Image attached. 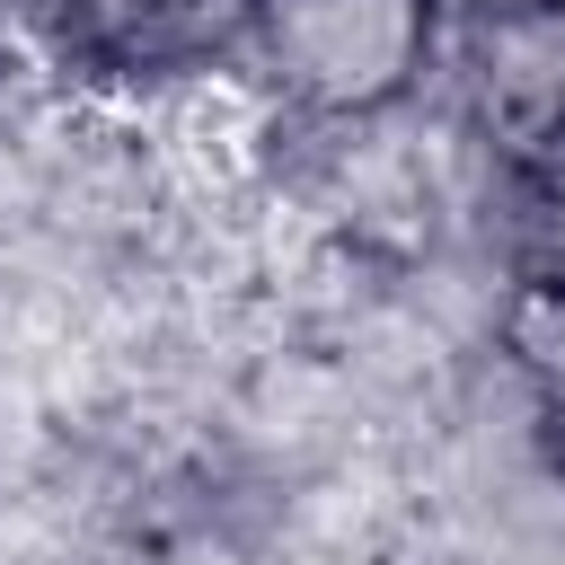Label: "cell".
<instances>
[{
    "instance_id": "obj_1",
    "label": "cell",
    "mask_w": 565,
    "mask_h": 565,
    "mask_svg": "<svg viewBox=\"0 0 565 565\" xmlns=\"http://www.w3.org/2000/svg\"><path fill=\"white\" fill-rule=\"evenodd\" d=\"M441 0H256L238 71L300 124H380L441 71Z\"/></svg>"
},
{
    "instance_id": "obj_2",
    "label": "cell",
    "mask_w": 565,
    "mask_h": 565,
    "mask_svg": "<svg viewBox=\"0 0 565 565\" xmlns=\"http://www.w3.org/2000/svg\"><path fill=\"white\" fill-rule=\"evenodd\" d=\"M441 79L477 150H494L521 177H565V0L450 18Z\"/></svg>"
},
{
    "instance_id": "obj_3",
    "label": "cell",
    "mask_w": 565,
    "mask_h": 565,
    "mask_svg": "<svg viewBox=\"0 0 565 565\" xmlns=\"http://www.w3.org/2000/svg\"><path fill=\"white\" fill-rule=\"evenodd\" d=\"M486 9H530V0H441V18H486Z\"/></svg>"
}]
</instances>
